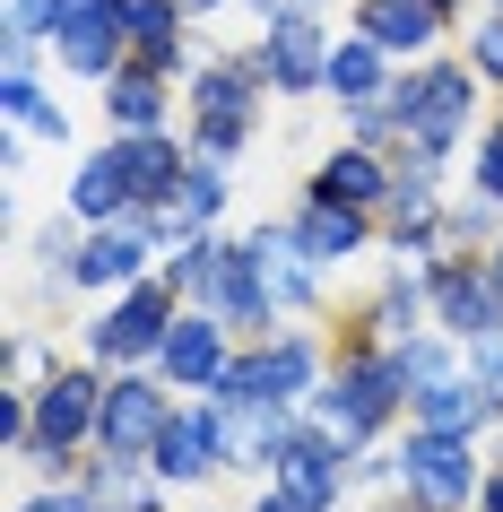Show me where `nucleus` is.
Instances as JSON below:
<instances>
[{"mask_svg":"<svg viewBox=\"0 0 503 512\" xmlns=\"http://www.w3.org/2000/svg\"><path fill=\"white\" fill-rule=\"evenodd\" d=\"M0 122H9V131H27V139H44V148H70V139H79V113L44 87V70L0 87Z\"/></svg>","mask_w":503,"mask_h":512,"instance_id":"27","label":"nucleus"},{"mask_svg":"<svg viewBox=\"0 0 503 512\" xmlns=\"http://www.w3.org/2000/svg\"><path fill=\"white\" fill-rule=\"evenodd\" d=\"M148 469H157L174 495H200V486L226 478V426H217V400H209V391L174 400V417H165V434H157V452H148Z\"/></svg>","mask_w":503,"mask_h":512,"instance_id":"9","label":"nucleus"},{"mask_svg":"<svg viewBox=\"0 0 503 512\" xmlns=\"http://www.w3.org/2000/svg\"><path fill=\"white\" fill-rule=\"evenodd\" d=\"M304 191L321 200H347V209H373L391 200V148H365V139H339V148H321V165L304 174Z\"/></svg>","mask_w":503,"mask_h":512,"instance_id":"21","label":"nucleus"},{"mask_svg":"<svg viewBox=\"0 0 503 512\" xmlns=\"http://www.w3.org/2000/svg\"><path fill=\"white\" fill-rule=\"evenodd\" d=\"M477 512H503V460H486V486H477Z\"/></svg>","mask_w":503,"mask_h":512,"instance_id":"37","label":"nucleus"},{"mask_svg":"<svg viewBox=\"0 0 503 512\" xmlns=\"http://www.w3.org/2000/svg\"><path fill=\"white\" fill-rule=\"evenodd\" d=\"M174 209H183L191 226H217V217L235 209V165H217V157H191V174L174 183Z\"/></svg>","mask_w":503,"mask_h":512,"instance_id":"29","label":"nucleus"},{"mask_svg":"<svg viewBox=\"0 0 503 512\" xmlns=\"http://www.w3.org/2000/svg\"><path fill=\"white\" fill-rule=\"evenodd\" d=\"M79 478H87V495L105 512H165V495H174V486H165L148 460H131V452H87Z\"/></svg>","mask_w":503,"mask_h":512,"instance_id":"25","label":"nucleus"},{"mask_svg":"<svg viewBox=\"0 0 503 512\" xmlns=\"http://www.w3.org/2000/svg\"><path fill=\"white\" fill-rule=\"evenodd\" d=\"M96 96H105V122H113V131H174V122H183V113H174V79L148 70L139 53L122 61Z\"/></svg>","mask_w":503,"mask_h":512,"instance_id":"22","label":"nucleus"},{"mask_svg":"<svg viewBox=\"0 0 503 512\" xmlns=\"http://www.w3.org/2000/svg\"><path fill=\"white\" fill-rule=\"evenodd\" d=\"M495 9H503V0H495Z\"/></svg>","mask_w":503,"mask_h":512,"instance_id":"46","label":"nucleus"},{"mask_svg":"<svg viewBox=\"0 0 503 512\" xmlns=\"http://www.w3.org/2000/svg\"><path fill=\"white\" fill-rule=\"evenodd\" d=\"M61 9H70V0H0V27L9 35H53Z\"/></svg>","mask_w":503,"mask_h":512,"instance_id":"33","label":"nucleus"},{"mask_svg":"<svg viewBox=\"0 0 503 512\" xmlns=\"http://www.w3.org/2000/svg\"><path fill=\"white\" fill-rule=\"evenodd\" d=\"M183 322V296H174V278H139V287H122V296H105V313L79 330V356H96L105 374H131V365H157L165 330Z\"/></svg>","mask_w":503,"mask_h":512,"instance_id":"4","label":"nucleus"},{"mask_svg":"<svg viewBox=\"0 0 503 512\" xmlns=\"http://www.w3.org/2000/svg\"><path fill=\"white\" fill-rule=\"evenodd\" d=\"M226 252H235V235H217V226H200L183 252H165V278H174V296L200 304V296L217 287V270H226Z\"/></svg>","mask_w":503,"mask_h":512,"instance_id":"28","label":"nucleus"},{"mask_svg":"<svg viewBox=\"0 0 503 512\" xmlns=\"http://www.w3.org/2000/svg\"><path fill=\"white\" fill-rule=\"evenodd\" d=\"M261 105H269V79L252 70V53H200L183 79V139L191 157H217L235 165L252 139H261Z\"/></svg>","mask_w":503,"mask_h":512,"instance_id":"2","label":"nucleus"},{"mask_svg":"<svg viewBox=\"0 0 503 512\" xmlns=\"http://www.w3.org/2000/svg\"><path fill=\"white\" fill-rule=\"evenodd\" d=\"M469 191H486L503 209V122H486V131L469 139Z\"/></svg>","mask_w":503,"mask_h":512,"instance_id":"32","label":"nucleus"},{"mask_svg":"<svg viewBox=\"0 0 503 512\" xmlns=\"http://www.w3.org/2000/svg\"><path fill=\"white\" fill-rule=\"evenodd\" d=\"M356 512H425V504H417V495H365Z\"/></svg>","mask_w":503,"mask_h":512,"instance_id":"38","label":"nucleus"},{"mask_svg":"<svg viewBox=\"0 0 503 512\" xmlns=\"http://www.w3.org/2000/svg\"><path fill=\"white\" fill-rule=\"evenodd\" d=\"M434 9H443V18H469V0H434Z\"/></svg>","mask_w":503,"mask_h":512,"instance_id":"42","label":"nucleus"},{"mask_svg":"<svg viewBox=\"0 0 503 512\" xmlns=\"http://www.w3.org/2000/svg\"><path fill=\"white\" fill-rule=\"evenodd\" d=\"M451 27H460V18H443L434 0H356V35H373L399 70H408V61H434Z\"/></svg>","mask_w":503,"mask_h":512,"instance_id":"19","label":"nucleus"},{"mask_svg":"<svg viewBox=\"0 0 503 512\" xmlns=\"http://www.w3.org/2000/svg\"><path fill=\"white\" fill-rule=\"evenodd\" d=\"M113 139H122V165H131V183H139V209H148V200H174V183L191 174L183 122H174V131H113Z\"/></svg>","mask_w":503,"mask_h":512,"instance_id":"26","label":"nucleus"},{"mask_svg":"<svg viewBox=\"0 0 503 512\" xmlns=\"http://www.w3.org/2000/svg\"><path fill=\"white\" fill-rule=\"evenodd\" d=\"M269 486H278L287 504H304V512H347L356 504V452H347L330 426L295 417L287 443H278V460H269Z\"/></svg>","mask_w":503,"mask_h":512,"instance_id":"7","label":"nucleus"},{"mask_svg":"<svg viewBox=\"0 0 503 512\" xmlns=\"http://www.w3.org/2000/svg\"><path fill=\"white\" fill-rule=\"evenodd\" d=\"M243 252L261 261V278H269V296H278V313H287V322H321V313H330V270L295 243L287 217H261V226L243 235Z\"/></svg>","mask_w":503,"mask_h":512,"instance_id":"12","label":"nucleus"},{"mask_svg":"<svg viewBox=\"0 0 503 512\" xmlns=\"http://www.w3.org/2000/svg\"><path fill=\"white\" fill-rule=\"evenodd\" d=\"M408 426H443V434H495L503 417H495V400L477 391V374L460 365V374H443V382H417V391H408Z\"/></svg>","mask_w":503,"mask_h":512,"instance_id":"23","label":"nucleus"},{"mask_svg":"<svg viewBox=\"0 0 503 512\" xmlns=\"http://www.w3.org/2000/svg\"><path fill=\"white\" fill-rule=\"evenodd\" d=\"M391 105H399V122H408V139L434 148V157H469V139L495 122V113H486V79H477L460 53L408 61L391 79Z\"/></svg>","mask_w":503,"mask_h":512,"instance_id":"3","label":"nucleus"},{"mask_svg":"<svg viewBox=\"0 0 503 512\" xmlns=\"http://www.w3.org/2000/svg\"><path fill=\"white\" fill-rule=\"evenodd\" d=\"M217 400V391H209ZM304 417V400H217V426H226V478H269V460L287 443V426Z\"/></svg>","mask_w":503,"mask_h":512,"instance_id":"17","label":"nucleus"},{"mask_svg":"<svg viewBox=\"0 0 503 512\" xmlns=\"http://www.w3.org/2000/svg\"><path fill=\"white\" fill-rule=\"evenodd\" d=\"M330 44H339V35L321 27V9H278V18H261V35H252L243 53H252V70L269 79V96L295 105V96H321Z\"/></svg>","mask_w":503,"mask_h":512,"instance_id":"8","label":"nucleus"},{"mask_svg":"<svg viewBox=\"0 0 503 512\" xmlns=\"http://www.w3.org/2000/svg\"><path fill=\"white\" fill-rule=\"evenodd\" d=\"M53 44V70L61 79H87V87H105L122 61H131V35H122V18H113L105 0H70L61 9V27L44 35Z\"/></svg>","mask_w":503,"mask_h":512,"instance_id":"13","label":"nucleus"},{"mask_svg":"<svg viewBox=\"0 0 503 512\" xmlns=\"http://www.w3.org/2000/svg\"><path fill=\"white\" fill-rule=\"evenodd\" d=\"M53 365H61V348H44L35 330H18V339H9V382H44Z\"/></svg>","mask_w":503,"mask_h":512,"instance_id":"35","label":"nucleus"},{"mask_svg":"<svg viewBox=\"0 0 503 512\" xmlns=\"http://www.w3.org/2000/svg\"><path fill=\"white\" fill-rule=\"evenodd\" d=\"M503 235V209L486 200V191H451V209H443V252H486V243Z\"/></svg>","mask_w":503,"mask_h":512,"instance_id":"30","label":"nucleus"},{"mask_svg":"<svg viewBox=\"0 0 503 512\" xmlns=\"http://www.w3.org/2000/svg\"><path fill=\"white\" fill-rule=\"evenodd\" d=\"M200 313H217V322L235 330V339H269V330L287 322V313H278V296H269V278H261V261L243 252V235H235V252H226L217 287L200 296Z\"/></svg>","mask_w":503,"mask_h":512,"instance_id":"20","label":"nucleus"},{"mask_svg":"<svg viewBox=\"0 0 503 512\" xmlns=\"http://www.w3.org/2000/svg\"><path fill=\"white\" fill-rule=\"evenodd\" d=\"M313 426H330L347 452H373L408 426V374H399L391 348H365V339H339V365L321 374V391L304 400Z\"/></svg>","mask_w":503,"mask_h":512,"instance_id":"1","label":"nucleus"},{"mask_svg":"<svg viewBox=\"0 0 503 512\" xmlns=\"http://www.w3.org/2000/svg\"><path fill=\"white\" fill-rule=\"evenodd\" d=\"M434 330H451L460 348L503 330V278L486 252H443L434 261Z\"/></svg>","mask_w":503,"mask_h":512,"instance_id":"11","label":"nucleus"},{"mask_svg":"<svg viewBox=\"0 0 503 512\" xmlns=\"http://www.w3.org/2000/svg\"><path fill=\"white\" fill-rule=\"evenodd\" d=\"M486 261H495V278H503V235H495V243H486Z\"/></svg>","mask_w":503,"mask_h":512,"instance_id":"43","label":"nucleus"},{"mask_svg":"<svg viewBox=\"0 0 503 512\" xmlns=\"http://www.w3.org/2000/svg\"><path fill=\"white\" fill-rule=\"evenodd\" d=\"M183 9H191V18H217V9H226V0H183Z\"/></svg>","mask_w":503,"mask_h":512,"instance_id":"41","label":"nucleus"},{"mask_svg":"<svg viewBox=\"0 0 503 512\" xmlns=\"http://www.w3.org/2000/svg\"><path fill=\"white\" fill-rule=\"evenodd\" d=\"M243 512H304V504H287V495H278V486L261 478V495H252V504H243Z\"/></svg>","mask_w":503,"mask_h":512,"instance_id":"39","label":"nucleus"},{"mask_svg":"<svg viewBox=\"0 0 503 512\" xmlns=\"http://www.w3.org/2000/svg\"><path fill=\"white\" fill-rule=\"evenodd\" d=\"M391 79H399V61L373 44V35H339L330 44V70H321V96L330 105H373V96H391Z\"/></svg>","mask_w":503,"mask_h":512,"instance_id":"24","label":"nucleus"},{"mask_svg":"<svg viewBox=\"0 0 503 512\" xmlns=\"http://www.w3.org/2000/svg\"><path fill=\"white\" fill-rule=\"evenodd\" d=\"M9 512H18V504H9Z\"/></svg>","mask_w":503,"mask_h":512,"instance_id":"45","label":"nucleus"},{"mask_svg":"<svg viewBox=\"0 0 503 512\" xmlns=\"http://www.w3.org/2000/svg\"><path fill=\"white\" fill-rule=\"evenodd\" d=\"M287 226H295V243H304V252H313L330 278H339L347 261L382 252V217H373V209H347V200H321V191H295Z\"/></svg>","mask_w":503,"mask_h":512,"instance_id":"14","label":"nucleus"},{"mask_svg":"<svg viewBox=\"0 0 503 512\" xmlns=\"http://www.w3.org/2000/svg\"><path fill=\"white\" fill-rule=\"evenodd\" d=\"M460 61L503 96V9H495V0H477L469 18H460Z\"/></svg>","mask_w":503,"mask_h":512,"instance_id":"31","label":"nucleus"},{"mask_svg":"<svg viewBox=\"0 0 503 512\" xmlns=\"http://www.w3.org/2000/svg\"><path fill=\"white\" fill-rule=\"evenodd\" d=\"M235 330L217 322V313H200V304H183V322L165 330V348H157V374L174 382V391H217V374H226V365H235Z\"/></svg>","mask_w":503,"mask_h":512,"instance_id":"16","label":"nucleus"},{"mask_svg":"<svg viewBox=\"0 0 503 512\" xmlns=\"http://www.w3.org/2000/svg\"><path fill=\"white\" fill-rule=\"evenodd\" d=\"M235 512H243V504H235Z\"/></svg>","mask_w":503,"mask_h":512,"instance_id":"47","label":"nucleus"},{"mask_svg":"<svg viewBox=\"0 0 503 512\" xmlns=\"http://www.w3.org/2000/svg\"><path fill=\"white\" fill-rule=\"evenodd\" d=\"M495 122H503V105H495Z\"/></svg>","mask_w":503,"mask_h":512,"instance_id":"44","label":"nucleus"},{"mask_svg":"<svg viewBox=\"0 0 503 512\" xmlns=\"http://www.w3.org/2000/svg\"><path fill=\"white\" fill-rule=\"evenodd\" d=\"M139 226H148V235H157V252H183V243L200 235V226H191V217L174 209V200H148V209H139Z\"/></svg>","mask_w":503,"mask_h":512,"instance_id":"34","label":"nucleus"},{"mask_svg":"<svg viewBox=\"0 0 503 512\" xmlns=\"http://www.w3.org/2000/svg\"><path fill=\"white\" fill-rule=\"evenodd\" d=\"M486 434H443V426H399V495H417L425 512H477V486H486Z\"/></svg>","mask_w":503,"mask_h":512,"instance_id":"5","label":"nucleus"},{"mask_svg":"<svg viewBox=\"0 0 503 512\" xmlns=\"http://www.w3.org/2000/svg\"><path fill=\"white\" fill-rule=\"evenodd\" d=\"M469 374H477V391H486V400H495V417H503V330L469 348Z\"/></svg>","mask_w":503,"mask_h":512,"instance_id":"36","label":"nucleus"},{"mask_svg":"<svg viewBox=\"0 0 503 512\" xmlns=\"http://www.w3.org/2000/svg\"><path fill=\"white\" fill-rule=\"evenodd\" d=\"M174 382L157 374V365H131V374H105V417H96V452H131V460H148L157 452V434H165V417H174Z\"/></svg>","mask_w":503,"mask_h":512,"instance_id":"10","label":"nucleus"},{"mask_svg":"<svg viewBox=\"0 0 503 512\" xmlns=\"http://www.w3.org/2000/svg\"><path fill=\"white\" fill-rule=\"evenodd\" d=\"M61 209L79 217V226L139 217V183H131V165H122V139H105V148H87V157L70 165V183H61Z\"/></svg>","mask_w":503,"mask_h":512,"instance_id":"18","label":"nucleus"},{"mask_svg":"<svg viewBox=\"0 0 503 512\" xmlns=\"http://www.w3.org/2000/svg\"><path fill=\"white\" fill-rule=\"evenodd\" d=\"M157 270H165V252L139 217L87 226V243H79V287L87 296H122V287H139V278H157Z\"/></svg>","mask_w":503,"mask_h":512,"instance_id":"15","label":"nucleus"},{"mask_svg":"<svg viewBox=\"0 0 503 512\" xmlns=\"http://www.w3.org/2000/svg\"><path fill=\"white\" fill-rule=\"evenodd\" d=\"M434 322V261H408V252H391L382 270L365 278V296L347 304V322L330 330V339H365V348H408L417 330Z\"/></svg>","mask_w":503,"mask_h":512,"instance_id":"6","label":"nucleus"},{"mask_svg":"<svg viewBox=\"0 0 503 512\" xmlns=\"http://www.w3.org/2000/svg\"><path fill=\"white\" fill-rule=\"evenodd\" d=\"M252 18H278V9H321V0H243Z\"/></svg>","mask_w":503,"mask_h":512,"instance_id":"40","label":"nucleus"}]
</instances>
